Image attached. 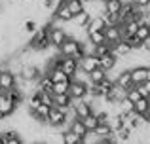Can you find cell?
Returning a JSON list of instances; mask_svg holds the SVG:
<instances>
[{
	"label": "cell",
	"mask_w": 150,
	"mask_h": 144,
	"mask_svg": "<svg viewBox=\"0 0 150 144\" xmlns=\"http://www.w3.org/2000/svg\"><path fill=\"white\" fill-rule=\"evenodd\" d=\"M143 85H144V89H146V93H148V97H150V80H146Z\"/></svg>",
	"instance_id": "obj_34"
},
{
	"label": "cell",
	"mask_w": 150,
	"mask_h": 144,
	"mask_svg": "<svg viewBox=\"0 0 150 144\" xmlns=\"http://www.w3.org/2000/svg\"><path fill=\"white\" fill-rule=\"evenodd\" d=\"M59 68H61V70L65 72L67 76L72 78L74 74H76V70H78V59H74V57H65V55H61V57H59Z\"/></svg>",
	"instance_id": "obj_6"
},
{
	"label": "cell",
	"mask_w": 150,
	"mask_h": 144,
	"mask_svg": "<svg viewBox=\"0 0 150 144\" xmlns=\"http://www.w3.org/2000/svg\"><path fill=\"white\" fill-rule=\"evenodd\" d=\"M69 95L72 97V100H80L88 97V84L80 80H70L69 85Z\"/></svg>",
	"instance_id": "obj_3"
},
{
	"label": "cell",
	"mask_w": 150,
	"mask_h": 144,
	"mask_svg": "<svg viewBox=\"0 0 150 144\" xmlns=\"http://www.w3.org/2000/svg\"><path fill=\"white\" fill-rule=\"evenodd\" d=\"M135 36H139L141 40H144V38H148V36H150V29H148V25H144V23H141V25H139V29H137V32H135Z\"/></svg>",
	"instance_id": "obj_31"
},
{
	"label": "cell",
	"mask_w": 150,
	"mask_h": 144,
	"mask_svg": "<svg viewBox=\"0 0 150 144\" xmlns=\"http://www.w3.org/2000/svg\"><path fill=\"white\" fill-rule=\"evenodd\" d=\"M143 118H144V122H146V123H148V125H150V108H148V112H146V114H144V116H143Z\"/></svg>",
	"instance_id": "obj_35"
},
{
	"label": "cell",
	"mask_w": 150,
	"mask_h": 144,
	"mask_svg": "<svg viewBox=\"0 0 150 144\" xmlns=\"http://www.w3.org/2000/svg\"><path fill=\"white\" fill-rule=\"evenodd\" d=\"M108 51H112V46L108 44V42H103V44H97V46H93V55H97V57H101V55H105V53H108Z\"/></svg>",
	"instance_id": "obj_27"
},
{
	"label": "cell",
	"mask_w": 150,
	"mask_h": 144,
	"mask_svg": "<svg viewBox=\"0 0 150 144\" xmlns=\"http://www.w3.org/2000/svg\"><path fill=\"white\" fill-rule=\"evenodd\" d=\"M99 67V57L97 55H93V53H86L84 57H80L78 59V68L80 70H84V72H91L93 68H97Z\"/></svg>",
	"instance_id": "obj_5"
},
{
	"label": "cell",
	"mask_w": 150,
	"mask_h": 144,
	"mask_svg": "<svg viewBox=\"0 0 150 144\" xmlns=\"http://www.w3.org/2000/svg\"><path fill=\"white\" fill-rule=\"evenodd\" d=\"M143 51L150 53V36H148V38H144V40H143Z\"/></svg>",
	"instance_id": "obj_33"
},
{
	"label": "cell",
	"mask_w": 150,
	"mask_h": 144,
	"mask_svg": "<svg viewBox=\"0 0 150 144\" xmlns=\"http://www.w3.org/2000/svg\"><path fill=\"white\" fill-rule=\"evenodd\" d=\"M38 25H40V23H38L36 19H25V23H23V29H21V30H23L25 34H29V36H30V34H33L34 30L38 29Z\"/></svg>",
	"instance_id": "obj_26"
},
{
	"label": "cell",
	"mask_w": 150,
	"mask_h": 144,
	"mask_svg": "<svg viewBox=\"0 0 150 144\" xmlns=\"http://www.w3.org/2000/svg\"><path fill=\"white\" fill-rule=\"evenodd\" d=\"M69 85H70V80H67V81H53L51 95H57V93H69Z\"/></svg>",
	"instance_id": "obj_24"
},
{
	"label": "cell",
	"mask_w": 150,
	"mask_h": 144,
	"mask_svg": "<svg viewBox=\"0 0 150 144\" xmlns=\"http://www.w3.org/2000/svg\"><path fill=\"white\" fill-rule=\"evenodd\" d=\"M125 97H127L131 103H137V100H139L143 95H141V91H139V87H137V85H131L129 89H125Z\"/></svg>",
	"instance_id": "obj_29"
},
{
	"label": "cell",
	"mask_w": 150,
	"mask_h": 144,
	"mask_svg": "<svg viewBox=\"0 0 150 144\" xmlns=\"http://www.w3.org/2000/svg\"><path fill=\"white\" fill-rule=\"evenodd\" d=\"M88 76H89V84H101V81L106 78V70L101 68V67H97V68H93Z\"/></svg>",
	"instance_id": "obj_21"
},
{
	"label": "cell",
	"mask_w": 150,
	"mask_h": 144,
	"mask_svg": "<svg viewBox=\"0 0 150 144\" xmlns=\"http://www.w3.org/2000/svg\"><path fill=\"white\" fill-rule=\"evenodd\" d=\"M105 2H106V0H105Z\"/></svg>",
	"instance_id": "obj_39"
},
{
	"label": "cell",
	"mask_w": 150,
	"mask_h": 144,
	"mask_svg": "<svg viewBox=\"0 0 150 144\" xmlns=\"http://www.w3.org/2000/svg\"><path fill=\"white\" fill-rule=\"evenodd\" d=\"M48 125L50 127H63L67 125V110L65 108H59V106H51L50 108V114H48Z\"/></svg>",
	"instance_id": "obj_1"
},
{
	"label": "cell",
	"mask_w": 150,
	"mask_h": 144,
	"mask_svg": "<svg viewBox=\"0 0 150 144\" xmlns=\"http://www.w3.org/2000/svg\"><path fill=\"white\" fill-rule=\"evenodd\" d=\"M88 40L91 42L93 46H97V44H103V42H106L105 30H91V32H88Z\"/></svg>",
	"instance_id": "obj_23"
},
{
	"label": "cell",
	"mask_w": 150,
	"mask_h": 144,
	"mask_svg": "<svg viewBox=\"0 0 150 144\" xmlns=\"http://www.w3.org/2000/svg\"><path fill=\"white\" fill-rule=\"evenodd\" d=\"M93 131H95V135L101 138V140H103V138H108V137H112V135H114V129L110 127L108 122H99V125H97Z\"/></svg>",
	"instance_id": "obj_16"
},
{
	"label": "cell",
	"mask_w": 150,
	"mask_h": 144,
	"mask_svg": "<svg viewBox=\"0 0 150 144\" xmlns=\"http://www.w3.org/2000/svg\"><path fill=\"white\" fill-rule=\"evenodd\" d=\"M0 108L4 110V114L8 116V118H11V116L15 114V104L11 103V99L8 97V93L6 91H0Z\"/></svg>",
	"instance_id": "obj_12"
},
{
	"label": "cell",
	"mask_w": 150,
	"mask_h": 144,
	"mask_svg": "<svg viewBox=\"0 0 150 144\" xmlns=\"http://www.w3.org/2000/svg\"><path fill=\"white\" fill-rule=\"evenodd\" d=\"M122 4H124V0H106L105 2V11L110 15H118L122 10Z\"/></svg>",
	"instance_id": "obj_19"
},
{
	"label": "cell",
	"mask_w": 150,
	"mask_h": 144,
	"mask_svg": "<svg viewBox=\"0 0 150 144\" xmlns=\"http://www.w3.org/2000/svg\"><path fill=\"white\" fill-rule=\"evenodd\" d=\"M131 78H133V84L135 85L144 84L146 80H150V67H144V65L131 67Z\"/></svg>",
	"instance_id": "obj_7"
},
{
	"label": "cell",
	"mask_w": 150,
	"mask_h": 144,
	"mask_svg": "<svg viewBox=\"0 0 150 144\" xmlns=\"http://www.w3.org/2000/svg\"><path fill=\"white\" fill-rule=\"evenodd\" d=\"M46 74H48V76L51 78V81H67V80H72V78H70V76H67V74L63 72L59 67H55V68H50V70L46 72Z\"/></svg>",
	"instance_id": "obj_20"
},
{
	"label": "cell",
	"mask_w": 150,
	"mask_h": 144,
	"mask_svg": "<svg viewBox=\"0 0 150 144\" xmlns=\"http://www.w3.org/2000/svg\"><path fill=\"white\" fill-rule=\"evenodd\" d=\"M67 129H70L72 133H76V135H78L80 138L84 137L86 133H88V127L84 125V122H82V118H74L72 122H70L69 125H67Z\"/></svg>",
	"instance_id": "obj_15"
},
{
	"label": "cell",
	"mask_w": 150,
	"mask_h": 144,
	"mask_svg": "<svg viewBox=\"0 0 150 144\" xmlns=\"http://www.w3.org/2000/svg\"><path fill=\"white\" fill-rule=\"evenodd\" d=\"M114 81H116V85H120L124 89H129L131 85H135L133 84V78H131V68H122Z\"/></svg>",
	"instance_id": "obj_9"
},
{
	"label": "cell",
	"mask_w": 150,
	"mask_h": 144,
	"mask_svg": "<svg viewBox=\"0 0 150 144\" xmlns=\"http://www.w3.org/2000/svg\"><path fill=\"white\" fill-rule=\"evenodd\" d=\"M131 2L139 8H150V0H131Z\"/></svg>",
	"instance_id": "obj_32"
},
{
	"label": "cell",
	"mask_w": 150,
	"mask_h": 144,
	"mask_svg": "<svg viewBox=\"0 0 150 144\" xmlns=\"http://www.w3.org/2000/svg\"><path fill=\"white\" fill-rule=\"evenodd\" d=\"M89 19H91V13H89V11H86V10H82L80 13H76L72 17V23L76 27H80V29H86V27H88V23H89Z\"/></svg>",
	"instance_id": "obj_18"
},
{
	"label": "cell",
	"mask_w": 150,
	"mask_h": 144,
	"mask_svg": "<svg viewBox=\"0 0 150 144\" xmlns=\"http://www.w3.org/2000/svg\"><path fill=\"white\" fill-rule=\"evenodd\" d=\"M15 85H17V76H15V72H11L10 68L0 70V89H2V91H10Z\"/></svg>",
	"instance_id": "obj_4"
},
{
	"label": "cell",
	"mask_w": 150,
	"mask_h": 144,
	"mask_svg": "<svg viewBox=\"0 0 150 144\" xmlns=\"http://www.w3.org/2000/svg\"><path fill=\"white\" fill-rule=\"evenodd\" d=\"M125 42L131 46L133 51H141V49H143V40H141L139 36H135V34H133V36H127V38H125Z\"/></svg>",
	"instance_id": "obj_28"
},
{
	"label": "cell",
	"mask_w": 150,
	"mask_h": 144,
	"mask_svg": "<svg viewBox=\"0 0 150 144\" xmlns=\"http://www.w3.org/2000/svg\"><path fill=\"white\" fill-rule=\"evenodd\" d=\"M53 106H59V108H70L72 106V97L69 93H57L53 95Z\"/></svg>",
	"instance_id": "obj_14"
},
{
	"label": "cell",
	"mask_w": 150,
	"mask_h": 144,
	"mask_svg": "<svg viewBox=\"0 0 150 144\" xmlns=\"http://www.w3.org/2000/svg\"><path fill=\"white\" fill-rule=\"evenodd\" d=\"M0 91H2V89H0Z\"/></svg>",
	"instance_id": "obj_38"
},
{
	"label": "cell",
	"mask_w": 150,
	"mask_h": 144,
	"mask_svg": "<svg viewBox=\"0 0 150 144\" xmlns=\"http://www.w3.org/2000/svg\"><path fill=\"white\" fill-rule=\"evenodd\" d=\"M105 29H106V21H105V17H103V13L101 15H93V17L89 19L88 27H86L88 32H91V30H105Z\"/></svg>",
	"instance_id": "obj_13"
},
{
	"label": "cell",
	"mask_w": 150,
	"mask_h": 144,
	"mask_svg": "<svg viewBox=\"0 0 150 144\" xmlns=\"http://www.w3.org/2000/svg\"><path fill=\"white\" fill-rule=\"evenodd\" d=\"M63 144H82V138L70 129H63Z\"/></svg>",
	"instance_id": "obj_22"
},
{
	"label": "cell",
	"mask_w": 150,
	"mask_h": 144,
	"mask_svg": "<svg viewBox=\"0 0 150 144\" xmlns=\"http://www.w3.org/2000/svg\"><path fill=\"white\" fill-rule=\"evenodd\" d=\"M148 29H150V25H148Z\"/></svg>",
	"instance_id": "obj_37"
},
{
	"label": "cell",
	"mask_w": 150,
	"mask_h": 144,
	"mask_svg": "<svg viewBox=\"0 0 150 144\" xmlns=\"http://www.w3.org/2000/svg\"><path fill=\"white\" fill-rule=\"evenodd\" d=\"M105 36H106V42H108L110 46H114L116 42L122 40V27L120 25H106Z\"/></svg>",
	"instance_id": "obj_8"
},
{
	"label": "cell",
	"mask_w": 150,
	"mask_h": 144,
	"mask_svg": "<svg viewBox=\"0 0 150 144\" xmlns=\"http://www.w3.org/2000/svg\"><path fill=\"white\" fill-rule=\"evenodd\" d=\"M82 122H84V125L88 127V131H93L97 125H99V119H97L95 112H91V114H88L86 118H82Z\"/></svg>",
	"instance_id": "obj_25"
},
{
	"label": "cell",
	"mask_w": 150,
	"mask_h": 144,
	"mask_svg": "<svg viewBox=\"0 0 150 144\" xmlns=\"http://www.w3.org/2000/svg\"><path fill=\"white\" fill-rule=\"evenodd\" d=\"M67 36H69V34H67V30L63 29V27H59V25H51L50 27L48 38H50V46L51 48H59V46L67 40Z\"/></svg>",
	"instance_id": "obj_2"
},
{
	"label": "cell",
	"mask_w": 150,
	"mask_h": 144,
	"mask_svg": "<svg viewBox=\"0 0 150 144\" xmlns=\"http://www.w3.org/2000/svg\"><path fill=\"white\" fill-rule=\"evenodd\" d=\"M116 65H118V57L114 55L112 51H108V53H105V55L99 57V67L105 68L106 72H108V70H114V68H116Z\"/></svg>",
	"instance_id": "obj_11"
},
{
	"label": "cell",
	"mask_w": 150,
	"mask_h": 144,
	"mask_svg": "<svg viewBox=\"0 0 150 144\" xmlns=\"http://www.w3.org/2000/svg\"><path fill=\"white\" fill-rule=\"evenodd\" d=\"M112 53L118 57V59H124V57L131 55L133 49H131V46H129L125 40H120V42H116V44L112 46Z\"/></svg>",
	"instance_id": "obj_10"
},
{
	"label": "cell",
	"mask_w": 150,
	"mask_h": 144,
	"mask_svg": "<svg viewBox=\"0 0 150 144\" xmlns=\"http://www.w3.org/2000/svg\"><path fill=\"white\" fill-rule=\"evenodd\" d=\"M6 118H8V116L4 114V110H2V108H0V122H2V119H6Z\"/></svg>",
	"instance_id": "obj_36"
},
{
	"label": "cell",
	"mask_w": 150,
	"mask_h": 144,
	"mask_svg": "<svg viewBox=\"0 0 150 144\" xmlns=\"http://www.w3.org/2000/svg\"><path fill=\"white\" fill-rule=\"evenodd\" d=\"M148 108H150V99L148 97H141L137 103H133V112L139 114V116H144L148 112Z\"/></svg>",
	"instance_id": "obj_17"
},
{
	"label": "cell",
	"mask_w": 150,
	"mask_h": 144,
	"mask_svg": "<svg viewBox=\"0 0 150 144\" xmlns=\"http://www.w3.org/2000/svg\"><path fill=\"white\" fill-rule=\"evenodd\" d=\"M67 6H69L70 11L76 15V13H80V11L84 10V0H67Z\"/></svg>",
	"instance_id": "obj_30"
}]
</instances>
